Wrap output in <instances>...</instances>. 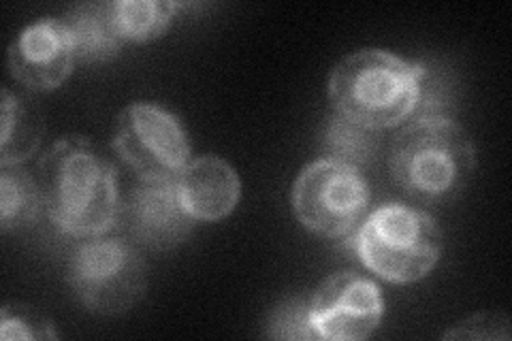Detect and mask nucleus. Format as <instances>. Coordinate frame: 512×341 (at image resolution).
<instances>
[{
    "instance_id": "obj_1",
    "label": "nucleus",
    "mask_w": 512,
    "mask_h": 341,
    "mask_svg": "<svg viewBox=\"0 0 512 341\" xmlns=\"http://www.w3.org/2000/svg\"><path fill=\"white\" fill-rule=\"evenodd\" d=\"M41 190L56 229L99 237L118 218L116 167L84 137L56 141L41 160Z\"/></svg>"
},
{
    "instance_id": "obj_2",
    "label": "nucleus",
    "mask_w": 512,
    "mask_h": 341,
    "mask_svg": "<svg viewBox=\"0 0 512 341\" xmlns=\"http://www.w3.org/2000/svg\"><path fill=\"white\" fill-rule=\"evenodd\" d=\"M389 169L412 201L446 205L470 186L476 148L466 128L448 116H419L395 137Z\"/></svg>"
},
{
    "instance_id": "obj_3",
    "label": "nucleus",
    "mask_w": 512,
    "mask_h": 341,
    "mask_svg": "<svg viewBox=\"0 0 512 341\" xmlns=\"http://www.w3.org/2000/svg\"><path fill=\"white\" fill-rule=\"evenodd\" d=\"M427 64L384 50L346 56L329 77L335 113L374 131L393 128L416 113Z\"/></svg>"
},
{
    "instance_id": "obj_4",
    "label": "nucleus",
    "mask_w": 512,
    "mask_h": 341,
    "mask_svg": "<svg viewBox=\"0 0 512 341\" xmlns=\"http://www.w3.org/2000/svg\"><path fill=\"white\" fill-rule=\"evenodd\" d=\"M359 261L393 284L423 280L440 261L442 231L425 209L399 203L382 205L355 235Z\"/></svg>"
},
{
    "instance_id": "obj_5",
    "label": "nucleus",
    "mask_w": 512,
    "mask_h": 341,
    "mask_svg": "<svg viewBox=\"0 0 512 341\" xmlns=\"http://www.w3.org/2000/svg\"><path fill=\"white\" fill-rule=\"evenodd\" d=\"M69 284L90 312L124 314L146 295V263L128 241L90 239L69 261Z\"/></svg>"
},
{
    "instance_id": "obj_6",
    "label": "nucleus",
    "mask_w": 512,
    "mask_h": 341,
    "mask_svg": "<svg viewBox=\"0 0 512 341\" xmlns=\"http://www.w3.org/2000/svg\"><path fill=\"white\" fill-rule=\"evenodd\" d=\"M370 184L355 167L320 158L303 169L293 186L299 222L316 235L346 237L363 222Z\"/></svg>"
},
{
    "instance_id": "obj_7",
    "label": "nucleus",
    "mask_w": 512,
    "mask_h": 341,
    "mask_svg": "<svg viewBox=\"0 0 512 341\" xmlns=\"http://www.w3.org/2000/svg\"><path fill=\"white\" fill-rule=\"evenodd\" d=\"M114 150L141 180H175L188 165L190 141L173 113L133 103L118 116Z\"/></svg>"
},
{
    "instance_id": "obj_8",
    "label": "nucleus",
    "mask_w": 512,
    "mask_h": 341,
    "mask_svg": "<svg viewBox=\"0 0 512 341\" xmlns=\"http://www.w3.org/2000/svg\"><path fill=\"white\" fill-rule=\"evenodd\" d=\"M380 286L357 271L333 273L310 299V327L316 339L361 341L382 322Z\"/></svg>"
},
{
    "instance_id": "obj_9",
    "label": "nucleus",
    "mask_w": 512,
    "mask_h": 341,
    "mask_svg": "<svg viewBox=\"0 0 512 341\" xmlns=\"http://www.w3.org/2000/svg\"><path fill=\"white\" fill-rule=\"evenodd\" d=\"M75 62V45L64 20L30 24L9 47V71L30 90H56L73 73Z\"/></svg>"
},
{
    "instance_id": "obj_10",
    "label": "nucleus",
    "mask_w": 512,
    "mask_h": 341,
    "mask_svg": "<svg viewBox=\"0 0 512 341\" xmlns=\"http://www.w3.org/2000/svg\"><path fill=\"white\" fill-rule=\"evenodd\" d=\"M124 222L139 246L154 252L180 246L195 226L175 180H141L124 205Z\"/></svg>"
},
{
    "instance_id": "obj_11",
    "label": "nucleus",
    "mask_w": 512,
    "mask_h": 341,
    "mask_svg": "<svg viewBox=\"0 0 512 341\" xmlns=\"http://www.w3.org/2000/svg\"><path fill=\"white\" fill-rule=\"evenodd\" d=\"M184 209L195 222L227 218L242 197V182L227 160L203 156L188 162L175 177Z\"/></svg>"
},
{
    "instance_id": "obj_12",
    "label": "nucleus",
    "mask_w": 512,
    "mask_h": 341,
    "mask_svg": "<svg viewBox=\"0 0 512 341\" xmlns=\"http://www.w3.org/2000/svg\"><path fill=\"white\" fill-rule=\"evenodd\" d=\"M64 24L71 32L77 62L101 64L120 54L122 39L114 24L111 3L77 5L64 18Z\"/></svg>"
},
{
    "instance_id": "obj_13",
    "label": "nucleus",
    "mask_w": 512,
    "mask_h": 341,
    "mask_svg": "<svg viewBox=\"0 0 512 341\" xmlns=\"http://www.w3.org/2000/svg\"><path fill=\"white\" fill-rule=\"evenodd\" d=\"M43 139V116L28 96L3 88V133H0V165H22L37 152Z\"/></svg>"
},
{
    "instance_id": "obj_14",
    "label": "nucleus",
    "mask_w": 512,
    "mask_h": 341,
    "mask_svg": "<svg viewBox=\"0 0 512 341\" xmlns=\"http://www.w3.org/2000/svg\"><path fill=\"white\" fill-rule=\"evenodd\" d=\"M43 203V190L20 165L0 171V229L20 231L37 220Z\"/></svg>"
},
{
    "instance_id": "obj_15",
    "label": "nucleus",
    "mask_w": 512,
    "mask_h": 341,
    "mask_svg": "<svg viewBox=\"0 0 512 341\" xmlns=\"http://www.w3.org/2000/svg\"><path fill=\"white\" fill-rule=\"evenodd\" d=\"M180 7L169 0H118L111 13L122 41L146 43L163 35Z\"/></svg>"
},
{
    "instance_id": "obj_16",
    "label": "nucleus",
    "mask_w": 512,
    "mask_h": 341,
    "mask_svg": "<svg viewBox=\"0 0 512 341\" xmlns=\"http://www.w3.org/2000/svg\"><path fill=\"white\" fill-rule=\"evenodd\" d=\"M380 148L378 131L363 124L352 122L340 113L327 122L323 133V150L327 158L338 160L342 165L363 169L376 158Z\"/></svg>"
},
{
    "instance_id": "obj_17",
    "label": "nucleus",
    "mask_w": 512,
    "mask_h": 341,
    "mask_svg": "<svg viewBox=\"0 0 512 341\" xmlns=\"http://www.w3.org/2000/svg\"><path fill=\"white\" fill-rule=\"evenodd\" d=\"M0 337L5 341H50L58 339V333L54 329V322L37 307L24 303H5L3 310H0Z\"/></svg>"
},
{
    "instance_id": "obj_18",
    "label": "nucleus",
    "mask_w": 512,
    "mask_h": 341,
    "mask_svg": "<svg viewBox=\"0 0 512 341\" xmlns=\"http://www.w3.org/2000/svg\"><path fill=\"white\" fill-rule=\"evenodd\" d=\"M267 335L276 339H316L310 327V301L291 299L282 303L271 314Z\"/></svg>"
},
{
    "instance_id": "obj_19",
    "label": "nucleus",
    "mask_w": 512,
    "mask_h": 341,
    "mask_svg": "<svg viewBox=\"0 0 512 341\" xmlns=\"http://www.w3.org/2000/svg\"><path fill=\"white\" fill-rule=\"evenodd\" d=\"M444 339H510V318L506 312H480L444 333Z\"/></svg>"
}]
</instances>
